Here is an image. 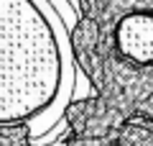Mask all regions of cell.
I'll use <instances>...</instances> for the list:
<instances>
[{
	"instance_id": "obj_1",
	"label": "cell",
	"mask_w": 153,
	"mask_h": 146,
	"mask_svg": "<svg viewBox=\"0 0 153 146\" xmlns=\"http://www.w3.org/2000/svg\"><path fill=\"white\" fill-rule=\"evenodd\" d=\"M69 51L94 95L64 108V146H117L128 123L153 126V0H76Z\"/></svg>"
},
{
	"instance_id": "obj_2",
	"label": "cell",
	"mask_w": 153,
	"mask_h": 146,
	"mask_svg": "<svg viewBox=\"0 0 153 146\" xmlns=\"http://www.w3.org/2000/svg\"><path fill=\"white\" fill-rule=\"evenodd\" d=\"M117 146H153V128L148 123H128L117 136Z\"/></svg>"
}]
</instances>
